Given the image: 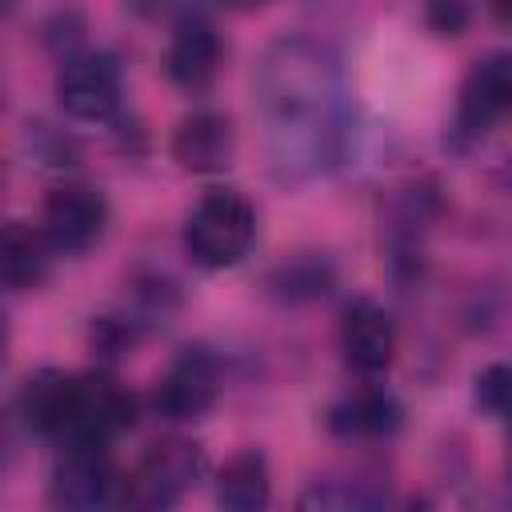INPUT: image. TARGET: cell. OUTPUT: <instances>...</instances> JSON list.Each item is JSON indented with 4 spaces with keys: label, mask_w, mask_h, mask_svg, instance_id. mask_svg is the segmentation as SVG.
Instances as JSON below:
<instances>
[{
    "label": "cell",
    "mask_w": 512,
    "mask_h": 512,
    "mask_svg": "<svg viewBox=\"0 0 512 512\" xmlns=\"http://www.w3.org/2000/svg\"><path fill=\"white\" fill-rule=\"evenodd\" d=\"M384 504V496L360 488V484H344V480H316L304 496H300V508H324V512H344V508H376Z\"/></svg>",
    "instance_id": "obj_17"
},
{
    "label": "cell",
    "mask_w": 512,
    "mask_h": 512,
    "mask_svg": "<svg viewBox=\"0 0 512 512\" xmlns=\"http://www.w3.org/2000/svg\"><path fill=\"white\" fill-rule=\"evenodd\" d=\"M512 116V56L496 52L472 64L456 100V136L476 140Z\"/></svg>",
    "instance_id": "obj_8"
},
{
    "label": "cell",
    "mask_w": 512,
    "mask_h": 512,
    "mask_svg": "<svg viewBox=\"0 0 512 512\" xmlns=\"http://www.w3.org/2000/svg\"><path fill=\"white\" fill-rule=\"evenodd\" d=\"M400 424V404L380 392V388H360L352 392L348 400H340L328 416V428L336 436H348V440H364V436H388L396 432Z\"/></svg>",
    "instance_id": "obj_13"
},
{
    "label": "cell",
    "mask_w": 512,
    "mask_h": 512,
    "mask_svg": "<svg viewBox=\"0 0 512 512\" xmlns=\"http://www.w3.org/2000/svg\"><path fill=\"white\" fill-rule=\"evenodd\" d=\"M108 224V204L88 184H60L44 196L40 208V232L56 252H84L100 240Z\"/></svg>",
    "instance_id": "obj_6"
},
{
    "label": "cell",
    "mask_w": 512,
    "mask_h": 512,
    "mask_svg": "<svg viewBox=\"0 0 512 512\" xmlns=\"http://www.w3.org/2000/svg\"><path fill=\"white\" fill-rule=\"evenodd\" d=\"M48 252H56L48 244V236L32 224H20L12 220L4 228V256H0V272H4V284L12 292H24V288H36L48 272Z\"/></svg>",
    "instance_id": "obj_14"
},
{
    "label": "cell",
    "mask_w": 512,
    "mask_h": 512,
    "mask_svg": "<svg viewBox=\"0 0 512 512\" xmlns=\"http://www.w3.org/2000/svg\"><path fill=\"white\" fill-rule=\"evenodd\" d=\"M104 448L108 444H64L52 468V500L60 508L96 512L128 504V476L116 472Z\"/></svg>",
    "instance_id": "obj_4"
},
{
    "label": "cell",
    "mask_w": 512,
    "mask_h": 512,
    "mask_svg": "<svg viewBox=\"0 0 512 512\" xmlns=\"http://www.w3.org/2000/svg\"><path fill=\"white\" fill-rule=\"evenodd\" d=\"M268 492H272L268 464L256 452L232 456L220 468V476H216V500L224 508H232V512H256V508H264L268 504Z\"/></svg>",
    "instance_id": "obj_15"
},
{
    "label": "cell",
    "mask_w": 512,
    "mask_h": 512,
    "mask_svg": "<svg viewBox=\"0 0 512 512\" xmlns=\"http://www.w3.org/2000/svg\"><path fill=\"white\" fill-rule=\"evenodd\" d=\"M20 416L32 432L64 444H108L120 436L132 416L136 400L108 376H64L40 372L20 392Z\"/></svg>",
    "instance_id": "obj_2"
},
{
    "label": "cell",
    "mask_w": 512,
    "mask_h": 512,
    "mask_svg": "<svg viewBox=\"0 0 512 512\" xmlns=\"http://www.w3.org/2000/svg\"><path fill=\"white\" fill-rule=\"evenodd\" d=\"M216 388H220L216 360L204 348H184L164 372V380L156 384L152 404L164 420H200L212 408Z\"/></svg>",
    "instance_id": "obj_9"
},
{
    "label": "cell",
    "mask_w": 512,
    "mask_h": 512,
    "mask_svg": "<svg viewBox=\"0 0 512 512\" xmlns=\"http://www.w3.org/2000/svg\"><path fill=\"white\" fill-rule=\"evenodd\" d=\"M340 348H344V360H348L352 372L380 376L396 356V324H392V316L372 300L348 304L344 320H340Z\"/></svg>",
    "instance_id": "obj_10"
},
{
    "label": "cell",
    "mask_w": 512,
    "mask_h": 512,
    "mask_svg": "<svg viewBox=\"0 0 512 512\" xmlns=\"http://www.w3.org/2000/svg\"><path fill=\"white\" fill-rule=\"evenodd\" d=\"M56 96L72 120H108L120 108V64L108 52L68 56L56 80Z\"/></svg>",
    "instance_id": "obj_7"
},
{
    "label": "cell",
    "mask_w": 512,
    "mask_h": 512,
    "mask_svg": "<svg viewBox=\"0 0 512 512\" xmlns=\"http://www.w3.org/2000/svg\"><path fill=\"white\" fill-rule=\"evenodd\" d=\"M204 472V456L188 440H160L144 452L128 476V504L136 508H172Z\"/></svg>",
    "instance_id": "obj_5"
},
{
    "label": "cell",
    "mask_w": 512,
    "mask_h": 512,
    "mask_svg": "<svg viewBox=\"0 0 512 512\" xmlns=\"http://www.w3.org/2000/svg\"><path fill=\"white\" fill-rule=\"evenodd\" d=\"M252 92L276 180L304 184L340 160L348 128L344 76L340 60L320 40H272L256 60Z\"/></svg>",
    "instance_id": "obj_1"
},
{
    "label": "cell",
    "mask_w": 512,
    "mask_h": 512,
    "mask_svg": "<svg viewBox=\"0 0 512 512\" xmlns=\"http://www.w3.org/2000/svg\"><path fill=\"white\" fill-rule=\"evenodd\" d=\"M492 12H496V20L504 28H512V0H492Z\"/></svg>",
    "instance_id": "obj_19"
},
{
    "label": "cell",
    "mask_w": 512,
    "mask_h": 512,
    "mask_svg": "<svg viewBox=\"0 0 512 512\" xmlns=\"http://www.w3.org/2000/svg\"><path fill=\"white\" fill-rule=\"evenodd\" d=\"M480 412H488L496 424L512 428V364H488L476 372V388H472Z\"/></svg>",
    "instance_id": "obj_16"
},
{
    "label": "cell",
    "mask_w": 512,
    "mask_h": 512,
    "mask_svg": "<svg viewBox=\"0 0 512 512\" xmlns=\"http://www.w3.org/2000/svg\"><path fill=\"white\" fill-rule=\"evenodd\" d=\"M28 140H32V160L44 164V168H64L76 160V144L60 132H52L48 124H28Z\"/></svg>",
    "instance_id": "obj_18"
},
{
    "label": "cell",
    "mask_w": 512,
    "mask_h": 512,
    "mask_svg": "<svg viewBox=\"0 0 512 512\" xmlns=\"http://www.w3.org/2000/svg\"><path fill=\"white\" fill-rule=\"evenodd\" d=\"M236 140H232V124L216 112H196L188 116L176 136H172V156L184 172H220L232 164Z\"/></svg>",
    "instance_id": "obj_12"
},
{
    "label": "cell",
    "mask_w": 512,
    "mask_h": 512,
    "mask_svg": "<svg viewBox=\"0 0 512 512\" xmlns=\"http://www.w3.org/2000/svg\"><path fill=\"white\" fill-rule=\"evenodd\" d=\"M228 8H256V4H264V0H224Z\"/></svg>",
    "instance_id": "obj_20"
},
{
    "label": "cell",
    "mask_w": 512,
    "mask_h": 512,
    "mask_svg": "<svg viewBox=\"0 0 512 512\" xmlns=\"http://www.w3.org/2000/svg\"><path fill=\"white\" fill-rule=\"evenodd\" d=\"M252 240H256V208L232 188L208 192L184 220V252L200 268L240 264Z\"/></svg>",
    "instance_id": "obj_3"
},
{
    "label": "cell",
    "mask_w": 512,
    "mask_h": 512,
    "mask_svg": "<svg viewBox=\"0 0 512 512\" xmlns=\"http://www.w3.org/2000/svg\"><path fill=\"white\" fill-rule=\"evenodd\" d=\"M220 68V36L212 32L208 20L184 16L168 40L164 52V72L180 88H204Z\"/></svg>",
    "instance_id": "obj_11"
}]
</instances>
